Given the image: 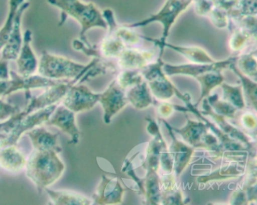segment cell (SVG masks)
Masks as SVG:
<instances>
[{
    "mask_svg": "<svg viewBox=\"0 0 257 205\" xmlns=\"http://www.w3.org/2000/svg\"><path fill=\"white\" fill-rule=\"evenodd\" d=\"M93 96L82 86H71L63 98V106L73 112L85 110L92 104Z\"/></svg>",
    "mask_w": 257,
    "mask_h": 205,
    "instance_id": "cell-9",
    "label": "cell"
},
{
    "mask_svg": "<svg viewBox=\"0 0 257 205\" xmlns=\"http://www.w3.org/2000/svg\"><path fill=\"white\" fill-rule=\"evenodd\" d=\"M215 6L224 10V11H231L237 6V0H213Z\"/></svg>",
    "mask_w": 257,
    "mask_h": 205,
    "instance_id": "cell-19",
    "label": "cell"
},
{
    "mask_svg": "<svg viewBox=\"0 0 257 205\" xmlns=\"http://www.w3.org/2000/svg\"><path fill=\"white\" fill-rule=\"evenodd\" d=\"M56 104L48 106L44 108L36 110L34 113L28 114L23 112V116L17 125L10 132V134L5 138L0 140V148H5L8 146H16L18 140L24 133L33 130L35 126L41 125L43 122H47L55 109Z\"/></svg>",
    "mask_w": 257,
    "mask_h": 205,
    "instance_id": "cell-4",
    "label": "cell"
},
{
    "mask_svg": "<svg viewBox=\"0 0 257 205\" xmlns=\"http://www.w3.org/2000/svg\"><path fill=\"white\" fill-rule=\"evenodd\" d=\"M32 32L27 30L23 35V44L17 61L19 73L22 77L32 76L38 70L39 62L33 50Z\"/></svg>",
    "mask_w": 257,
    "mask_h": 205,
    "instance_id": "cell-7",
    "label": "cell"
},
{
    "mask_svg": "<svg viewBox=\"0 0 257 205\" xmlns=\"http://www.w3.org/2000/svg\"><path fill=\"white\" fill-rule=\"evenodd\" d=\"M85 68L68 58L44 52L37 70L43 77L60 80L77 78Z\"/></svg>",
    "mask_w": 257,
    "mask_h": 205,
    "instance_id": "cell-3",
    "label": "cell"
},
{
    "mask_svg": "<svg viewBox=\"0 0 257 205\" xmlns=\"http://www.w3.org/2000/svg\"><path fill=\"white\" fill-rule=\"evenodd\" d=\"M193 1L194 0H166L157 12L151 14L144 20L125 24L124 26L131 29H135L144 28L152 24H160L163 30L161 43L164 44L174 24L178 20L180 16L192 5Z\"/></svg>",
    "mask_w": 257,
    "mask_h": 205,
    "instance_id": "cell-2",
    "label": "cell"
},
{
    "mask_svg": "<svg viewBox=\"0 0 257 205\" xmlns=\"http://www.w3.org/2000/svg\"><path fill=\"white\" fill-rule=\"evenodd\" d=\"M26 0H9L8 16L0 29V50H2L13 30L19 10Z\"/></svg>",
    "mask_w": 257,
    "mask_h": 205,
    "instance_id": "cell-12",
    "label": "cell"
},
{
    "mask_svg": "<svg viewBox=\"0 0 257 205\" xmlns=\"http://www.w3.org/2000/svg\"><path fill=\"white\" fill-rule=\"evenodd\" d=\"M57 154L55 150L35 149L26 162L27 176L39 190H45L62 176L65 166Z\"/></svg>",
    "mask_w": 257,
    "mask_h": 205,
    "instance_id": "cell-1",
    "label": "cell"
},
{
    "mask_svg": "<svg viewBox=\"0 0 257 205\" xmlns=\"http://www.w3.org/2000/svg\"><path fill=\"white\" fill-rule=\"evenodd\" d=\"M194 10L198 16L207 17L215 6L213 0H194Z\"/></svg>",
    "mask_w": 257,
    "mask_h": 205,
    "instance_id": "cell-17",
    "label": "cell"
},
{
    "mask_svg": "<svg viewBox=\"0 0 257 205\" xmlns=\"http://www.w3.org/2000/svg\"><path fill=\"white\" fill-rule=\"evenodd\" d=\"M19 113V109L11 104H7L0 100V122L10 119L16 114Z\"/></svg>",
    "mask_w": 257,
    "mask_h": 205,
    "instance_id": "cell-18",
    "label": "cell"
},
{
    "mask_svg": "<svg viewBox=\"0 0 257 205\" xmlns=\"http://www.w3.org/2000/svg\"><path fill=\"white\" fill-rule=\"evenodd\" d=\"M47 121L49 125L55 126L61 131L71 136L72 142L76 143L79 138V132L75 124V114L62 106L56 108Z\"/></svg>",
    "mask_w": 257,
    "mask_h": 205,
    "instance_id": "cell-8",
    "label": "cell"
},
{
    "mask_svg": "<svg viewBox=\"0 0 257 205\" xmlns=\"http://www.w3.org/2000/svg\"><path fill=\"white\" fill-rule=\"evenodd\" d=\"M36 150H55L61 152L58 144V134H52L43 127H38L27 132Z\"/></svg>",
    "mask_w": 257,
    "mask_h": 205,
    "instance_id": "cell-10",
    "label": "cell"
},
{
    "mask_svg": "<svg viewBox=\"0 0 257 205\" xmlns=\"http://www.w3.org/2000/svg\"><path fill=\"white\" fill-rule=\"evenodd\" d=\"M213 26L219 29H225L228 26L230 20L228 13L218 7H213L210 14L207 16Z\"/></svg>",
    "mask_w": 257,
    "mask_h": 205,
    "instance_id": "cell-15",
    "label": "cell"
},
{
    "mask_svg": "<svg viewBox=\"0 0 257 205\" xmlns=\"http://www.w3.org/2000/svg\"><path fill=\"white\" fill-rule=\"evenodd\" d=\"M26 162L23 154L16 146H5L0 150V166L6 170L20 172L25 167Z\"/></svg>",
    "mask_w": 257,
    "mask_h": 205,
    "instance_id": "cell-11",
    "label": "cell"
},
{
    "mask_svg": "<svg viewBox=\"0 0 257 205\" xmlns=\"http://www.w3.org/2000/svg\"><path fill=\"white\" fill-rule=\"evenodd\" d=\"M12 78L9 80H0V97L5 96L11 92H16L19 90H29L32 88H45V86H54L67 82L66 80H52L46 78L43 76H30L22 77L18 76L15 72H10Z\"/></svg>",
    "mask_w": 257,
    "mask_h": 205,
    "instance_id": "cell-5",
    "label": "cell"
},
{
    "mask_svg": "<svg viewBox=\"0 0 257 205\" xmlns=\"http://www.w3.org/2000/svg\"><path fill=\"white\" fill-rule=\"evenodd\" d=\"M30 2H25L22 4L16 17V22L13 30L7 43L2 49V59L5 60H16L19 58L23 44V34H22V19L25 12L29 8Z\"/></svg>",
    "mask_w": 257,
    "mask_h": 205,
    "instance_id": "cell-6",
    "label": "cell"
},
{
    "mask_svg": "<svg viewBox=\"0 0 257 205\" xmlns=\"http://www.w3.org/2000/svg\"><path fill=\"white\" fill-rule=\"evenodd\" d=\"M48 4L56 7L61 11L62 17H78L85 12L87 8V2L82 0H47Z\"/></svg>",
    "mask_w": 257,
    "mask_h": 205,
    "instance_id": "cell-13",
    "label": "cell"
},
{
    "mask_svg": "<svg viewBox=\"0 0 257 205\" xmlns=\"http://www.w3.org/2000/svg\"><path fill=\"white\" fill-rule=\"evenodd\" d=\"M9 61L0 60V80H9L11 78L8 68Z\"/></svg>",
    "mask_w": 257,
    "mask_h": 205,
    "instance_id": "cell-20",
    "label": "cell"
},
{
    "mask_svg": "<svg viewBox=\"0 0 257 205\" xmlns=\"http://www.w3.org/2000/svg\"><path fill=\"white\" fill-rule=\"evenodd\" d=\"M228 13L239 16H256V0H237L236 8Z\"/></svg>",
    "mask_w": 257,
    "mask_h": 205,
    "instance_id": "cell-16",
    "label": "cell"
},
{
    "mask_svg": "<svg viewBox=\"0 0 257 205\" xmlns=\"http://www.w3.org/2000/svg\"><path fill=\"white\" fill-rule=\"evenodd\" d=\"M55 204H86V199L80 194L70 192L52 191L49 188H45Z\"/></svg>",
    "mask_w": 257,
    "mask_h": 205,
    "instance_id": "cell-14",
    "label": "cell"
}]
</instances>
